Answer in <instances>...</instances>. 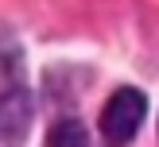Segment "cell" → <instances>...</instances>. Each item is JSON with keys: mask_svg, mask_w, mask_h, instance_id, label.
<instances>
[{"mask_svg": "<svg viewBox=\"0 0 159 147\" xmlns=\"http://www.w3.org/2000/svg\"><path fill=\"white\" fill-rule=\"evenodd\" d=\"M144 112H148V101L140 89H116L109 97V105L101 108V136L113 147L128 143L140 132V124H144Z\"/></svg>", "mask_w": 159, "mask_h": 147, "instance_id": "1", "label": "cell"}, {"mask_svg": "<svg viewBox=\"0 0 159 147\" xmlns=\"http://www.w3.org/2000/svg\"><path fill=\"white\" fill-rule=\"evenodd\" d=\"M8 93L4 101H0V128H4V139L8 143H16V139L23 136V128L31 124V97L20 89V81H16V58L8 54Z\"/></svg>", "mask_w": 159, "mask_h": 147, "instance_id": "2", "label": "cell"}, {"mask_svg": "<svg viewBox=\"0 0 159 147\" xmlns=\"http://www.w3.org/2000/svg\"><path fill=\"white\" fill-rule=\"evenodd\" d=\"M47 147H89V136L78 120H58L47 136Z\"/></svg>", "mask_w": 159, "mask_h": 147, "instance_id": "3", "label": "cell"}]
</instances>
